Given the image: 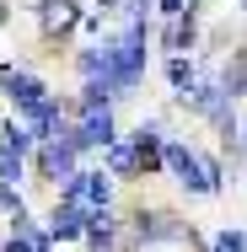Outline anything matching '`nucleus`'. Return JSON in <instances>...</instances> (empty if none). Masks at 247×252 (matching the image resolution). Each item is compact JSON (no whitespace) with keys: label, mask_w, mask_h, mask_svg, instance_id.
Here are the masks:
<instances>
[{"label":"nucleus","mask_w":247,"mask_h":252,"mask_svg":"<svg viewBox=\"0 0 247 252\" xmlns=\"http://www.w3.org/2000/svg\"><path fill=\"white\" fill-rule=\"evenodd\" d=\"M33 172L43 177V183H65V177H75L81 172V151H75V140H70V129L49 140V145H38L33 151Z\"/></svg>","instance_id":"423d86ee"},{"label":"nucleus","mask_w":247,"mask_h":252,"mask_svg":"<svg viewBox=\"0 0 247 252\" xmlns=\"http://www.w3.org/2000/svg\"><path fill=\"white\" fill-rule=\"evenodd\" d=\"M33 151H38L33 129H27L22 118H5V124H0V156H16V161H33Z\"/></svg>","instance_id":"ddd939ff"},{"label":"nucleus","mask_w":247,"mask_h":252,"mask_svg":"<svg viewBox=\"0 0 247 252\" xmlns=\"http://www.w3.org/2000/svg\"><path fill=\"white\" fill-rule=\"evenodd\" d=\"M150 22H124L118 32H107L97 43L102 54V81L113 86V97H129L140 81H145V64H150Z\"/></svg>","instance_id":"f257e3e1"},{"label":"nucleus","mask_w":247,"mask_h":252,"mask_svg":"<svg viewBox=\"0 0 247 252\" xmlns=\"http://www.w3.org/2000/svg\"><path fill=\"white\" fill-rule=\"evenodd\" d=\"M81 231H86V209H75V204H54L49 209V242H81Z\"/></svg>","instance_id":"f8f14e48"},{"label":"nucleus","mask_w":247,"mask_h":252,"mask_svg":"<svg viewBox=\"0 0 247 252\" xmlns=\"http://www.w3.org/2000/svg\"><path fill=\"white\" fill-rule=\"evenodd\" d=\"M102 172H107L113 183H129V177H140V156L129 151V140H118V145H107V151H102Z\"/></svg>","instance_id":"4468645a"},{"label":"nucleus","mask_w":247,"mask_h":252,"mask_svg":"<svg viewBox=\"0 0 247 252\" xmlns=\"http://www.w3.org/2000/svg\"><path fill=\"white\" fill-rule=\"evenodd\" d=\"M92 11H97V16H107V11H124V0H92Z\"/></svg>","instance_id":"aec40b11"},{"label":"nucleus","mask_w":247,"mask_h":252,"mask_svg":"<svg viewBox=\"0 0 247 252\" xmlns=\"http://www.w3.org/2000/svg\"><path fill=\"white\" fill-rule=\"evenodd\" d=\"M204 252H247V231L226 225V231H215V236H210V247H204Z\"/></svg>","instance_id":"a211bd4d"},{"label":"nucleus","mask_w":247,"mask_h":252,"mask_svg":"<svg viewBox=\"0 0 247 252\" xmlns=\"http://www.w3.org/2000/svg\"><path fill=\"white\" fill-rule=\"evenodd\" d=\"M0 16H5V11H0Z\"/></svg>","instance_id":"4be33fe9"},{"label":"nucleus","mask_w":247,"mask_h":252,"mask_svg":"<svg viewBox=\"0 0 247 252\" xmlns=\"http://www.w3.org/2000/svg\"><path fill=\"white\" fill-rule=\"evenodd\" d=\"M113 86L107 81H81V92H75V102H70V113H107L113 107Z\"/></svg>","instance_id":"2eb2a0df"},{"label":"nucleus","mask_w":247,"mask_h":252,"mask_svg":"<svg viewBox=\"0 0 247 252\" xmlns=\"http://www.w3.org/2000/svg\"><path fill=\"white\" fill-rule=\"evenodd\" d=\"M124 236L129 247L145 252V247H199V231L172 215V209H135V220H124Z\"/></svg>","instance_id":"f03ea898"},{"label":"nucleus","mask_w":247,"mask_h":252,"mask_svg":"<svg viewBox=\"0 0 247 252\" xmlns=\"http://www.w3.org/2000/svg\"><path fill=\"white\" fill-rule=\"evenodd\" d=\"M156 43L167 49V59H188V49H199V16H177L156 32Z\"/></svg>","instance_id":"9b49d317"},{"label":"nucleus","mask_w":247,"mask_h":252,"mask_svg":"<svg viewBox=\"0 0 247 252\" xmlns=\"http://www.w3.org/2000/svg\"><path fill=\"white\" fill-rule=\"evenodd\" d=\"M70 140H75V151H107V145H118L124 134H118V118H113V107L107 113H70Z\"/></svg>","instance_id":"0eeeda50"},{"label":"nucleus","mask_w":247,"mask_h":252,"mask_svg":"<svg viewBox=\"0 0 247 252\" xmlns=\"http://www.w3.org/2000/svg\"><path fill=\"white\" fill-rule=\"evenodd\" d=\"M0 209H5L11 220H16V215H27V204H22V193H16V188H0Z\"/></svg>","instance_id":"6ab92c4d"},{"label":"nucleus","mask_w":247,"mask_h":252,"mask_svg":"<svg viewBox=\"0 0 247 252\" xmlns=\"http://www.w3.org/2000/svg\"><path fill=\"white\" fill-rule=\"evenodd\" d=\"M220 92L237 102V97H247V49H237L231 54V64L220 70Z\"/></svg>","instance_id":"dca6fc26"},{"label":"nucleus","mask_w":247,"mask_h":252,"mask_svg":"<svg viewBox=\"0 0 247 252\" xmlns=\"http://www.w3.org/2000/svg\"><path fill=\"white\" fill-rule=\"evenodd\" d=\"M33 16H38L43 38H49V43H59V38L81 32V16H86V5H81V0H33Z\"/></svg>","instance_id":"1a4fd4ad"},{"label":"nucleus","mask_w":247,"mask_h":252,"mask_svg":"<svg viewBox=\"0 0 247 252\" xmlns=\"http://www.w3.org/2000/svg\"><path fill=\"white\" fill-rule=\"evenodd\" d=\"M199 81V64L194 59H167V86H172V97H188Z\"/></svg>","instance_id":"f3484780"},{"label":"nucleus","mask_w":247,"mask_h":252,"mask_svg":"<svg viewBox=\"0 0 247 252\" xmlns=\"http://www.w3.org/2000/svg\"><path fill=\"white\" fill-rule=\"evenodd\" d=\"M0 86H5V102H11V118H22V124H27V118L54 97L33 70H16V64H5V81H0Z\"/></svg>","instance_id":"39448f33"},{"label":"nucleus","mask_w":247,"mask_h":252,"mask_svg":"<svg viewBox=\"0 0 247 252\" xmlns=\"http://www.w3.org/2000/svg\"><path fill=\"white\" fill-rule=\"evenodd\" d=\"M161 166H167V177H172L188 199H215V183H210V156L194 151L188 140H172V134H167Z\"/></svg>","instance_id":"7ed1b4c3"},{"label":"nucleus","mask_w":247,"mask_h":252,"mask_svg":"<svg viewBox=\"0 0 247 252\" xmlns=\"http://www.w3.org/2000/svg\"><path fill=\"white\" fill-rule=\"evenodd\" d=\"M124 140H129V151L140 156V177H167V166H161V151H167V129H161V118H140Z\"/></svg>","instance_id":"6e6552de"},{"label":"nucleus","mask_w":247,"mask_h":252,"mask_svg":"<svg viewBox=\"0 0 247 252\" xmlns=\"http://www.w3.org/2000/svg\"><path fill=\"white\" fill-rule=\"evenodd\" d=\"M0 252H33V247H27L22 236H11V242H5V247H0Z\"/></svg>","instance_id":"412c9836"},{"label":"nucleus","mask_w":247,"mask_h":252,"mask_svg":"<svg viewBox=\"0 0 247 252\" xmlns=\"http://www.w3.org/2000/svg\"><path fill=\"white\" fill-rule=\"evenodd\" d=\"M81 242H86L92 252H124V220H118L113 209H92Z\"/></svg>","instance_id":"9d476101"},{"label":"nucleus","mask_w":247,"mask_h":252,"mask_svg":"<svg viewBox=\"0 0 247 252\" xmlns=\"http://www.w3.org/2000/svg\"><path fill=\"white\" fill-rule=\"evenodd\" d=\"M113 193H118V183L102 172V166H81L75 177H65L59 183V199L54 204H75V209H113Z\"/></svg>","instance_id":"20e7f679"}]
</instances>
